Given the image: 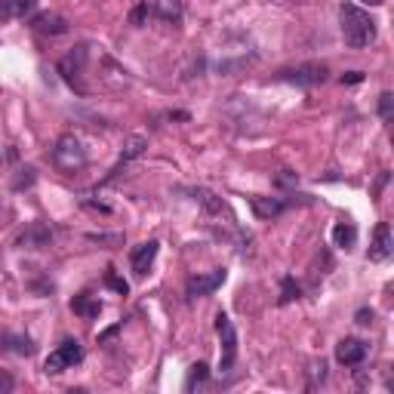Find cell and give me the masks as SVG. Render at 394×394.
Segmentation results:
<instances>
[{
	"instance_id": "6da1fadb",
	"label": "cell",
	"mask_w": 394,
	"mask_h": 394,
	"mask_svg": "<svg viewBox=\"0 0 394 394\" xmlns=\"http://www.w3.org/2000/svg\"><path fill=\"white\" fill-rule=\"evenodd\" d=\"M339 19H342V37L348 46H370L376 41V19L367 9L354 6V4H342L339 6Z\"/></svg>"
},
{
	"instance_id": "7a4b0ae2",
	"label": "cell",
	"mask_w": 394,
	"mask_h": 394,
	"mask_svg": "<svg viewBox=\"0 0 394 394\" xmlns=\"http://www.w3.org/2000/svg\"><path fill=\"white\" fill-rule=\"evenodd\" d=\"M53 163H56V170H62V173H74V170H81V166L86 163V148L84 142L77 139V136H62L56 145H53Z\"/></svg>"
},
{
	"instance_id": "3957f363",
	"label": "cell",
	"mask_w": 394,
	"mask_h": 394,
	"mask_svg": "<svg viewBox=\"0 0 394 394\" xmlns=\"http://www.w3.org/2000/svg\"><path fill=\"white\" fill-rule=\"evenodd\" d=\"M216 333H219V342H222V354H219V373H231L234 360H238V330L228 314H216Z\"/></svg>"
},
{
	"instance_id": "277c9868",
	"label": "cell",
	"mask_w": 394,
	"mask_h": 394,
	"mask_svg": "<svg viewBox=\"0 0 394 394\" xmlns=\"http://www.w3.org/2000/svg\"><path fill=\"white\" fill-rule=\"evenodd\" d=\"M81 360H84V348H81V342H77V339H65V342L59 345V348L46 358V367H44V370L56 376V373H65L68 367H77Z\"/></svg>"
},
{
	"instance_id": "5b68a950",
	"label": "cell",
	"mask_w": 394,
	"mask_h": 394,
	"mask_svg": "<svg viewBox=\"0 0 394 394\" xmlns=\"http://www.w3.org/2000/svg\"><path fill=\"white\" fill-rule=\"evenodd\" d=\"M281 81L296 84V86H318L327 81V65H299V68H290V71H281Z\"/></svg>"
},
{
	"instance_id": "8992f818",
	"label": "cell",
	"mask_w": 394,
	"mask_h": 394,
	"mask_svg": "<svg viewBox=\"0 0 394 394\" xmlns=\"http://www.w3.org/2000/svg\"><path fill=\"white\" fill-rule=\"evenodd\" d=\"M225 268H213L210 274H197V278H191L188 281V290H185V296H188V302H194V299H201V296H210V293H216L225 283Z\"/></svg>"
},
{
	"instance_id": "52a82bcc",
	"label": "cell",
	"mask_w": 394,
	"mask_h": 394,
	"mask_svg": "<svg viewBox=\"0 0 394 394\" xmlns=\"http://www.w3.org/2000/svg\"><path fill=\"white\" fill-rule=\"evenodd\" d=\"M84 65H86V46H77L74 53H68L65 59H62V65H59V71L65 74V81L74 86L77 93H84L86 86L81 84V71H84Z\"/></svg>"
},
{
	"instance_id": "ba28073f",
	"label": "cell",
	"mask_w": 394,
	"mask_h": 394,
	"mask_svg": "<svg viewBox=\"0 0 394 394\" xmlns=\"http://www.w3.org/2000/svg\"><path fill=\"white\" fill-rule=\"evenodd\" d=\"M394 253V238H391V225L388 222H379L376 231H373V241H370V262H385L388 256Z\"/></svg>"
},
{
	"instance_id": "9c48e42d",
	"label": "cell",
	"mask_w": 394,
	"mask_h": 394,
	"mask_svg": "<svg viewBox=\"0 0 394 394\" xmlns=\"http://www.w3.org/2000/svg\"><path fill=\"white\" fill-rule=\"evenodd\" d=\"M157 250H161V243H157V241H145V243H139V246L133 250V256H130V268H133L136 278H145V274L151 271V265H154V259H157Z\"/></svg>"
},
{
	"instance_id": "30bf717a",
	"label": "cell",
	"mask_w": 394,
	"mask_h": 394,
	"mask_svg": "<svg viewBox=\"0 0 394 394\" xmlns=\"http://www.w3.org/2000/svg\"><path fill=\"white\" fill-rule=\"evenodd\" d=\"M363 358H367V345H363L360 339H342L336 345V360L342 363V367H358V363H363Z\"/></svg>"
},
{
	"instance_id": "8fae6325",
	"label": "cell",
	"mask_w": 394,
	"mask_h": 394,
	"mask_svg": "<svg viewBox=\"0 0 394 394\" xmlns=\"http://www.w3.org/2000/svg\"><path fill=\"white\" fill-rule=\"evenodd\" d=\"M250 206H253V213L259 216V219H274V216H281L283 210H287V201H281V197L256 194V197H250Z\"/></svg>"
},
{
	"instance_id": "7c38bea8",
	"label": "cell",
	"mask_w": 394,
	"mask_h": 394,
	"mask_svg": "<svg viewBox=\"0 0 394 394\" xmlns=\"http://www.w3.org/2000/svg\"><path fill=\"white\" fill-rule=\"evenodd\" d=\"M0 351L19 354V358H31L34 354V342L28 336H19V333H0Z\"/></svg>"
},
{
	"instance_id": "4fadbf2b",
	"label": "cell",
	"mask_w": 394,
	"mask_h": 394,
	"mask_svg": "<svg viewBox=\"0 0 394 394\" xmlns=\"http://www.w3.org/2000/svg\"><path fill=\"white\" fill-rule=\"evenodd\" d=\"M145 148H148V139H145V136H130V139H126V145H123V151H121V163H117L114 170L108 173V179H114V176L121 173V166H126L130 161H136V157H139Z\"/></svg>"
},
{
	"instance_id": "5bb4252c",
	"label": "cell",
	"mask_w": 394,
	"mask_h": 394,
	"mask_svg": "<svg viewBox=\"0 0 394 394\" xmlns=\"http://www.w3.org/2000/svg\"><path fill=\"white\" fill-rule=\"evenodd\" d=\"M31 28H34V31H41V34H65L68 22L62 16H56V13H41V16L31 19Z\"/></svg>"
},
{
	"instance_id": "9a60e30c",
	"label": "cell",
	"mask_w": 394,
	"mask_h": 394,
	"mask_svg": "<svg viewBox=\"0 0 394 394\" xmlns=\"http://www.w3.org/2000/svg\"><path fill=\"white\" fill-rule=\"evenodd\" d=\"M37 0H0V22H13V19H25L34 9Z\"/></svg>"
},
{
	"instance_id": "2e32d148",
	"label": "cell",
	"mask_w": 394,
	"mask_h": 394,
	"mask_svg": "<svg viewBox=\"0 0 394 394\" xmlns=\"http://www.w3.org/2000/svg\"><path fill=\"white\" fill-rule=\"evenodd\" d=\"M191 197H194V201L201 203V206H203V210L210 213V216H222V213H225L222 197H216L213 191H206V188H191Z\"/></svg>"
},
{
	"instance_id": "e0dca14e",
	"label": "cell",
	"mask_w": 394,
	"mask_h": 394,
	"mask_svg": "<svg viewBox=\"0 0 394 394\" xmlns=\"http://www.w3.org/2000/svg\"><path fill=\"white\" fill-rule=\"evenodd\" d=\"M333 241H336L339 250H351V246L358 243V228H354L351 222H339L336 228H333Z\"/></svg>"
},
{
	"instance_id": "ac0fdd59",
	"label": "cell",
	"mask_w": 394,
	"mask_h": 394,
	"mask_svg": "<svg viewBox=\"0 0 394 394\" xmlns=\"http://www.w3.org/2000/svg\"><path fill=\"white\" fill-rule=\"evenodd\" d=\"M46 243H49V228L41 222H34L31 228L19 238V246H46Z\"/></svg>"
},
{
	"instance_id": "d6986e66",
	"label": "cell",
	"mask_w": 394,
	"mask_h": 394,
	"mask_svg": "<svg viewBox=\"0 0 394 394\" xmlns=\"http://www.w3.org/2000/svg\"><path fill=\"white\" fill-rule=\"evenodd\" d=\"M151 13H157V16L163 19V22H179L182 6H179V0H157Z\"/></svg>"
},
{
	"instance_id": "ffe728a7",
	"label": "cell",
	"mask_w": 394,
	"mask_h": 394,
	"mask_svg": "<svg viewBox=\"0 0 394 394\" xmlns=\"http://www.w3.org/2000/svg\"><path fill=\"white\" fill-rule=\"evenodd\" d=\"M71 308H74L77 314H84V318H96V314L102 311V305H98L93 296H77V299L71 302Z\"/></svg>"
},
{
	"instance_id": "44dd1931",
	"label": "cell",
	"mask_w": 394,
	"mask_h": 394,
	"mask_svg": "<svg viewBox=\"0 0 394 394\" xmlns=\"http://www.w3.org/2000/svg\"><path fill=\"white\" fill-rule=\"evenodd\" d=\"M299 283H296L293 278H283L281 281V305H290L293 299H299Z\"/></svg>"
},
{
	"instance_id": "7402d4cb",
	"label": "cell",
	"mask_w": 394,
	"mask_h": 394,
	"mask_svg": "<svg viewBox=\"0 0 394 394\" xmlns=\"http://www.w3.org/2000/svg\"><path fill=\"white\" fill-rule=\"evenodd\" d=\"M379 114H382V121H391V114H394V96L391 93L379 96Z\"/></svg>"
},
{
	"instance_id": "603a6c76",
	"label": "cell",
	"mask_w": 394,
	"mask_h": 394,
	"mask_svg": "<svg viewBox=\"0 0 394 394\" xmlns=\"http://www.w3.org/2000/svg\"><path fill=\"white\" fill-rule=\"evenodd\" d=\"M203 379H206V363H194V367H191V376H188V388L201 385Z\"/></svg>"
},
{
	"instance_id": "cb8c5ba5",
	"label": "cell",
	"mask_w": 394,
	"mask_h": 394,
	"mask_svg": "<svg viewBox=\"0 0 394 394\" xmlns=\"http://www.w3.org/2000/svg\"><path fill=\"white\" fill-rule=\"evenodd\" d=\"M105 281H108V287H114V290L121 293V296H126V290H130V287H126V281H121V278H117V274H114V268H108Z\"/></svg>"
},
{
	"instance_id": "d4e9b609",
	"label": "cell",
	"mask_w": 394,
	"mask_h": 394,
	"mask_svg": "<svg viewBox=\"0 0 394 394\" xmlns=\"http://www.w3.org/2000/svg\"><path fill=\"white\" fill-rule=\"evenodd\" d=\"M323 376H327V363H314V367H311V385L308 388H314V385H318V382H323Z\"/></svg>"
},
{
	"instance_id": "484cf974",
	"label": "cell",
	"mask_w": 394,
	"mask_h": 394,
	"mask_svg": "<svg viewBox=\"0 0 394 394\" xmlns=\"http://www.w3.org/2000/svg\"><path fill=\"white\" fill-rule=\"evenodd\" d=\"M148 16H151V6H148V4H142V6H139V9H136V13H133V25H142Z\"/></svg>"
},
{
	"instance_id": "4316f807",
	"label": "cell",
	"mask_w": 394,
	"mask_h": 394,
	"mask_svg": "<svg viewBox=\"0 0 394 394\" xmlns=\"http://www.w3.org/2000/svg\"><path fill=\"white\" fill-rule=\"evenodd\" d=\"M4 391H13V376L9 373H0V394Z\"/></svg>"
},
{
	"instance_id": "83f0119b",
	"label": "cell",
	"mask_w": 394,
	"mask_h": 394,
	"mask_svg": "<svg viewBox=\"0 0 394 394\" xmlns=\"http://www.w3.org/2000/svg\"><path fill=\"white\" fill-rule=\"evenodd\" d=\"M293 182H296V176H293L290 170H283V173L278 176V185H293Z\"/></svg>"
},
{
	"instance_id": "f1b7e54d",
	"label": "cell",
	"mask_w": 394,
	"mask_h": 394,
	"mask_svg": "<svg viewBox=\"0 0 394 394\" xmlns=\"http://www.w3.org/2000/svg\"><path fill=\"white\" fill-rule=\"evenodd\" d=\"M363 81V74L360 71H351L348 77H342V84H360Z\"/></svg>"
},
{
	"instance_id": "f546056e",
	"label": "cell",
	"mask_w": 394,
	"mask_h": 394,
	"mask_svg": "<svg viewBox=\"0 0 394 394\" xmlns=\"http://www.w3.org/2000/svg\"><path fill=\"white\" fill-rule=\"evenodd\" d=\"M358 323H373V311H358Z\"/></svg>"
},
{
	"instance_id": "4dcf8cb0",
	"label": "cell",
	"mask_w": 394,
	"mask_h": 394,
	"mask_svg": "<svg viewBox=\"0 0 394 394\" xmlns=\"http://www.w3.org/2000/svg\"><path fill=\"white\" fill-rule=\"evenodd\" d=\"M360 4H367V6H382L385 0H360Z\"/></svg>"
}]
</instances>
